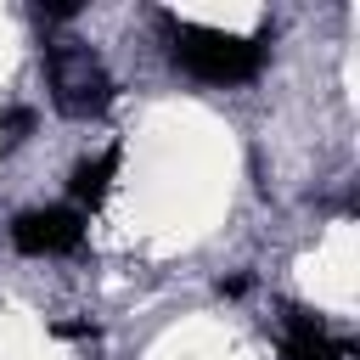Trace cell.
Instances as JSON below:
<instances>
[{"label": "cell", "mask_w": 360, "mask_h": 360, "mask_svg": "<svg viewBox=\"0 0 360 360\" xmlns=\"http://www.w3.org/2000/svg\"><path fill=\"white\" fill-rule=\"evenodd\" d=\"M264 34H231V28H208V22H180L174 28V68H186L202 84H248L264 68Z\"/></svg>", "instance_id": "1"}, {"label": "cell", "mask_w": 360, "mask_h": 360, "mask_svg": "<svg viewBox=\"0 0 360 360\" xmlns=\"http://www.w3.org/2000/svg\"><path fill=\"white\" fill-rule=\"evenodd\" d=\"M45 84L62 118H101L112 107V73L90 45H51L45 51Z\"/></svg>", "instance_id": "2"}, {"label": "cell", "mask_w": 360, "mask_h": 360, "mask_svg": "<svg viewBox=\"0 0 360 360\" xmlns=\"http://www.w3.org/2000/svg\"><path fill=\"white\" fill-rule=\"evenodd\" d=\"M79 242H84V214L68 202H45L11 219V248L28 259H56V253H73Z\"/></svg>", "instance_id": "3"}, {"label": "cell", "mask_w": 360, "mask_h": 360, "mask_svg": "<svg viewBox=\"0 0 360 360\" xmlns=\"http://www.w3.org/2000/svg\"><path fill=\"white\" fill-rule=\"evenodd\" d=\"M281 354H287V360H360L354 338L332 332V326H326L321 315H309V309H287Z\"/></svg>", "instance_id": "4"}, {"label": "cell", "mask_w": 360, "mask_h": 360, "mask_svg": "<svg viewBox=\"0 0 360 360\" xmlns=\"http://www.w3.org/2000/svg\"><path fill=\"white\" fill-rule=\"evenodd\" d=\"M118 163H124V152H118V146H101L96 158L73 163V174H68V197H73V208H79V214H90V208H101V202H107V191H112V180H118Z\"/></svg>", "instance_id": "5"}, {"label": "cell", "mask_w": 360, "mask_h": 360, "mask_svg": "<svg viewBox=\"0 0 360 360\" xmlns=\"http://www.w3.org/2000/svg\"><path fill=\"white\" fill-rule=\"evenodd\" d=\"M28 129H34V112H28V107H11V112H6V135H11V141H22Z\"/></svg>", "instance_id": "6"}]
</instances>
